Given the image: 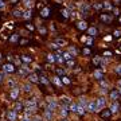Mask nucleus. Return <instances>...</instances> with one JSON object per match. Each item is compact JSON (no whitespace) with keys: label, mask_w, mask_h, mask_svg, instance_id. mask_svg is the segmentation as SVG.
Listing matches in <instances>:
<instances>
[{"label":"nucleus","mask_w":121,"mask_h":121,"mask_svg":"<svg viewBox=\"0 0 121 121\" xmlns=\"http://www.w3.org/2000/svg\"><path fill=\"white\" fill-rule=\"evenodd\" d=\"M81 52H82L83 55H90V54H91V50H90V47H86V46H83L82 50H81Z\"/></svg>","instance_id":"nucleus-27"},{"label":"nucleus","mask_w":121,"mask_h":121,"mask_svg":"<svg viewBox=\"0 0 121 121\" xmlns=\"http://www.w3.org/2000/svg\"><path fill=\"white\" fill-rule=\"evenodd\" d=\"M113 113L110 112V109H102L101 112H99V116H101V118H104V120H109L110 117H112Z\"/></svg>","instance_id":"nucleus-8"},{"label":"nucleus","mask_w":121,"mask_h":121,"mask_svg":"<svg viewBox=\"0 0 121 121\" xmlns=\"http://www.w3.org/2000/svg\"><path fill=\"white\" fill-rule=\"evenodd\" d=\"M91 62H93V65H95V66H99V63H101V58H99V56H94Z\"/></svg>","instance_id":"nucleus-36"},{"label":"nucleus","mask_w":121,"mask_h":121,"mask_svg":"<svg viewBox=\"0 0 121 121\" xmlns=\"http://www.w3.org/2000/svg\"><path fill=\"white\" fill-rule=\"evenodd\" d=\"M113 36H114V38H120V36H121V31L116 30L114 32H113Z\"/></svg>","instance_id":"nucleus-44"},{"label":"nucleus","mask_w":121,"mask_h":121,"mask_svg":"<svg viewBox=\"0 0 121 121\" xmlns=\"http://www.w3.org/2000/svg\"><path fill=\"white\" fill-rule=\"evenodd\" d=\"M94 77H95V79L101 81V79L104 78V70H101V69H95V70H94Z\"/></svg>","instance_id":"nucleus-17"},{"label":"nucleus","mask_w":121,"mask_h":121,"mask_svg":"<svg viewBox=\"0 0 121 121\" xmlns=\"http://www.w3.org/2000/svg\"><path fill=\"white\" fill-rule=\"evenodd\" d=\"M19 94H20V89H19V87L15 86V87H11V89H9V99L16 101Z\"/></svg>","instance_id":"nucleus-1"},{"label":"nucleus","mask_w":121,"mask_h":121,"mask_svg":"<svg viewBox=\"0 0 121 121\" xmlns=\"http://www.w3.org/2000/svg\"><path fill=\"white\" fill-rule=\"evenodd\" d=\"M62 56H63V59H65V60H70V59H73V55H71L70 52H67V51L63 52V54H62Z\"/></svg>","instance_id":"nucleus-31"},{"label":"nucleus","mask_w":121,"mask_h":121,"mask_svg":"<svg viewBox=\"0 0 121 121\" xmlns=\"http://www.w3.org/2000/svg\"><path fill=\"white\" fill-rule=\"evenodd\" d=\"M99 20L102 23H106V24H110L113 20V17L109 15V13H99Z\"/></svg>","instance_id":"nucleus-5"},{"label":"nucleus","mask_w":121,"mask_h":121,"mask_svg":"<svg viewBox=\"0 0 121 121\" xmlns=\"http://www.w3.org/2000/svg\"><path fill=\"white\" fill-rule=\"evenodd\" d=\"M60 121H67V120H66V118H65V120H63V118H62V120H60Z\"/></svg>","instance_id":"nucleus-58"},{"label":"nucleus","mask_w":121,"mask_h":121,"mask_svg":"<svg viewBox=\"0 0 121 121\" xmlns=\"http://www.w3.org/2000/svg\"><path fill=\"white\" fill-rule=\"evenodd\" d=\"M13 16L22 17L23 16V12H22V11H19V9H13Z\"/></svg>","instance_id":"nucleus-39"},{"label":"nucleus","mask_w":121,"mask_h":121,"mask_svg":"<svg viewBox=\"0 0 121 121\" xmlns=\"http://www.w3.org/2000/svg\"><path fill=\"white\" fill-rule=\"evenodd\" d=\"M77 108H78V105L77 104H74V102H71L70 104V112H74V113H77Z\"/></svg>","instance_id":"nucleus-37"},{"label":"nucleus","mask_w":121,"mask_h":121,"mask_svg":"<svg viewBox=\"0 0 121 121\" xmlns=\"http://www.w3.org/2000/svg\"><path fill=\"white\" fill-rule=\"evenodd\" d=\"M24 27H26L27 30H30V31H34L35 30L34 24H31V23H26V24H24Z\"/></svg>","instance_id":"nucleus-42"},{"label":"nucleus","mask_w":121,"mask_h":121,"mask_svg":"<svg viewBox=\"0 0 121 121\" xmlns=\"http://www.w3.org/2000/svg\"><path fill=\"white\" fill-rule=\"evenodd\" d=\"M47 60L54 63V62L56 60V54H48V55H47Z\"/></svg>","instance_id":"nucleus-32"},{"label":"nucleus","mask_w":121,"mask_h":121,"mask_svg":"<svg viewBox=\"0 0 121 121\" xmlns=\"http://www.w3.org/2000/svg\"><path fill=\"white\" fill-rule=\"evenodd\" d=\"M99 82H101V86L102 87H108V82H105V81H102V79H101Z\"/></svg>","instance_id":"nucleus-49"},{"label":"nucleus","mask_w":121,"mask_h":121,"mask_svg":"<svg viewBox=\"0 0 121 121\" xmlns=\"http://www.w3.org/2000/svg\"><path fill=\"white\" fill-rule=\"evenodd\" d=\"M15 110L16 112H24L26 109H24V104H23L22 101H15Z\"/></svg>","instance_id":"nucleus-13"},{"label":"nucleus","mask_w":121,"mask_h":121,"mask_svg":"<svg viewBox=\"0 0 121 121\" xmlns=\"http://www.w3.org/2000/svg\"><path fill=\"white\" fill-rule=\"evenodd\" d=\"M0 16H1V12H0Z\"/></svg>","instance_id":"nucleus-60"},{"label":"nucleus","mask_w":121,"mask_h":121,"mask_svg":"<svg viewBox=\"0 0 121 121\" xmlns=\"http://www.w3.org/2000/svg\"><path fill=\"white\" fill-rule=\"evenodd\" d=\"M19 40H20V39H19V35L17 34H12L11 35V38H9V42H11V43H19Z\"/></svg>","instance_id":"nucleus-25"},{"label":"nucleus","mask_w":121,"mask_h":121,"mask_svg":"<svg viewBox=\"0 0 121 121\" xmlns=\"http://www.w3.org/2000/svg\"><path fill=\"white\" fill-rule=\"evenodd\" d=\"M20 59H22L24 63H31V62H32V56H30V55H22V56H20Z\"/></svg>","instance_id":"nucleus-23"},{"label":"nucleus","mask_w":121,"mask_h":121,"mask_svg":"<svg viewBox=\"0 0 121 121\" xmlns=\"http://www.w3.org/2000/svg\"><path fill=\"white\" fill-rule=\"evenodd\" d=\"M23 4L27 9H31V4H32V0H23Z\"/></svg>","instance_id":"nucleus-35"},{"label":"nucleus","mask_w":121,"mask_h":121,"mask_svg":"<svg viewBox=\"0 0 121 121\" xmlns=\"http://www.w3.org/2000/svg\"><path fill=\"white\" fill-rule=\"evenodd\" d=\"M110 112L112 113H118L121 110V106H120V104H118V101H113V104H112V106H110Z\"/></svg>","instance_id":"nucleus-10"},{"label":"nucleus","mask_w":121,"mask_h":121,"mask_svg":"<svg viewBox=\"0 0 121 121\" xmlns=\"http://www.w3.org/2000/svg\"><path fill=\"white\" fill-rule=\"evenodd\" d=\"M28 79H30V82H32V83H38L39 82V77L35 73H31L30 75H28Z\"/></svg>","instance_id":"nucleus-21"},{"label":"nucleus","mask_w":121,"mask_h":121,"mask_svg":"<svg viewBox=\"0 0 121 121\" xmlns=\"http://www.w3.org/2000/svg\"><path fill=\"white\" fill-rule=\"evenodd\" d=\"M69 110H70V109L67 108V106L62 105V108H60V116H62V117H67V114H69Z\"/></svg>","instance_id":"nucleus-22"},{"label":"nucleus","mask_w":121,"mask_h":121,"mask_svg":"<svg viewBox=\"0 0 121 121\" xmlns=\"http://www.w3.org/2000/svg\"><path fill=\"white\" fill-rule=\"evenodd\" d=\"M105 104H106V99H105L104 97H99V98L97 99V110L102 109L105 106Z\"/></svg>","instance_id":"nucleus-16"},{"label":"nucleus","mask_w":121,"mask_h":121,"mask_svg":"<svg viewBox=\"0 0 121 121\" xmlns=\"http://www.w3.org/2000/svg\"><path fill=\"white\" fill-rule=\"evenodd\" d=\"M48 3H50L48 0H38V1H36V8H38L39 11H40L42 8H44V7H47V4H48Z\"/></svg>","instance_id":"nucleus-15"},{"label":"nucleus","mask_w":121,"mask_h":121,"mask_svg":"<svg viewBox=\"0 0 121 121\" xmlns=\"http://www.w3.org/2000/svg\"><path fill=\"white\" fill-rule=\"evenodd\" d=\"M3 71H5V73H15V71H16V67H15L13 63L8 62V63L3 65Z\"/></svg>","instance_id":"nucleus-4"},{"label":"nucleus","mask_w":121,"mask_h":121,"mask_svg":"<svg viewBox=\"0 0 121 121\" xmlns=\"http://www.w3.org/2000/svg\"><path fill=\"white\" fill-rule=\"evenodd\" d=\"M0 59H1V52H0Z\"/></svg>","instance_id":"nucleus-59"},{"label":"nucleus","mask_w":121,"mask_h":121,"mask_svg":"<svg viewBox=\"0 0 121 121\" xmlns=\"http://www.w3.org/2000/svg\"><path fill=\"white\" fill-rule=\"evenodd\" d=\"M113 11H114V15H116V16H118V15H120V9H118V8H114Z\"/></svg>","instance_id":"nucleus-51"},{"label":"nucleus","mask_w":121,"mask_h":121,"mask_svg":"<svg viewBox=\"0 0 121 121\" xmlns=\"http://www.w3.org/2000/svg\"><path fill=\"white\" fill-rule=\"evenodd\" d=\"M87 35H89L90 38H95V36L98 35V30H97L95 27H89V28H87Z\"/></svg>","instance_id":"nucleus-14"},{"label":"nucleus","mask_w":121,"mask_h":121,"mask_svg":"<svg viewBox=\"0 0 121 121\" xmlns=\"http://www.w3.org/2000/svg\"><path fill=\"white\" fill-rule=\"evenodd\" d=\"M116 73L118 74V75H121V65H118V66L116 67Z\"/></svg>","instance_id":"nucleus-47"},{"label":"nucleus","mask_w":121,"mask_h":121,"mask_svg":"<svg viewBox=\"0 0 121 121\" xmlns=\"http://www.w3.org/2000/svg\"><path fill=\"white\" fill-rule=\"evenodd\" d=\"M1 82H3V74L0 73V83H1Z\"/></svg>","instance_id":"nucleus-56"},{"label":"nucleus","mask_w":121,"mask_h":121,"mask_svg":"<svg viewBox=\"0 0 121 121\" xmlns=\"http://www.w3.org/2000/svg\"><path fill=\"white\" fill-rule=\"evenodd\" d=\"M55 73L58 77H65V70L63 69H60V67H58V69L55 70Z\"/></svg>","instance_id":"nucleus-34"},{"label":"nucleus","mask_w":121,"mask_h":121,"mask_svg":"<svg viewBox=\"0 0 121 121\" xmlns=\"http://www.w3.org/2000/svg\"><path fill=\"white\" fill-rule=\"evenodd\" d=\"M117 86L121 87V78H120V79H117Z\"/></svg>","instance_id":"nucleus-54"},{"label":"nucleus","mask_w":121,"mask_h":121,"mask_svg":"<svg viewBox=\"0 0 121 121\" xmlns=\"http://www.w3.org/2000/svg\"><path fill=\"white\" fill-rule=\"evenodd\" d=\"M9 3H11L12 5H15V4H17V3H19V0H9Z\"/></svg>","instance_id":"nucleus-52"},{"label":"nucleus","mask_w":121,"mask_h":121,"mask_svg":"<svg viewBox=\"0 0 121 121\" xmlns=\"http://www.w3.org/2000/svg\"><path fill=\"white\" fill-rule=\"evenodd\" d=\"M39 30H40V34H43V35L47 34V28H46V27H40Z\"/></svg>","instance_id":"nucleus-46"},{"label":"nucleus","mask_w":121,"mask_h":121,"mask_svg":"<svg viewBox=\"0 0 121 121\" xmlns=\"http://www.w3.org/2000/svg\"><path fill=\"white\" fill-rule=\"evenodd\" d=\"M56 102L55 99H47V109H50V110H55L56 109Z\"/></svg>","instance_id":"nucleus-18"},{"label":"nucleus","mask_w":121,"mask_h":121,"mask_svg":"<svg viewBox=\"0 0 121 121\" xmlns=\"http://www.w3.org/2000/svg\"><path fill=\"white\" fill-rule=\"evenodd\" d=\"M55 43L58 44V46H66V44H67V42H66L65 39L58 38V39H55Z\"/></svg>","instance_id":"nucleus-28"},{"label":"nucleus","mask_w":121,"mask_h":121,"mask_svg":"<svg viewBox=\"0 0 121 121\" xmlns=\"http://www.w3.org/2000/svg\"><path fill=\"white\" fill-rule=\"evenodd\" d=\"M32 121H44V120H43V118H42V117L36 116V117H34V118H32Z\"/></svg>","instance_id":"nucleus-48"},{"label":"nucleus","mask_w":121,"mask_h":121,"mask_svg":"<svg viewBox=\"0 0 121 121\" xmlns=\"http://www.w3.org/2000/svg\"><path fill=\"white\" fill-rule=\"evenodd\" d=\"M75 28H77V30H79V31H86L87 28H89L87 22H86V20H79V22H77Z\"/></svg>","instance_id":"nucleus-7"},{"label":"nucleus","mask_w":121,"mask_h":121,"mask_svg":"<svg viewBox=\"0 0 121 121\" xmlns=\"http://www.w3.org/2000/svg\"><path fill=\"white\" fill-rule=\"evenodd\" d=\"M17 73L20 74V77H26L27 74L30 73V70H28L27 65H24V66H22V69H20V70H17Z\"/></svg>","instance_id":"nucleus-19"},{"label":"nucleus","mask_w":121,"mask_h":121,"mask_svg":"<svg viewBox=\"0 0 121 121\" xmlns=\"http://www.w3.org/2000/svg\"><path fill=\"white\" fill-rule=\"evenodd\" d=\"M31 90H32V86H31L30 83H26V85H24V91H27V93H30Z\"/></svg>","instance_id":"nucleus-43"},{"label":"nucleus","mask_w":121,"mask_h":121,"mask_svg":"<svg viewBox=\"0 0 121 121\" xmlns=\"http://www.w3.org/2000/svg\"><path fill=\"white\" fill-rule=\"evenodd\" d=\"M7 121H17V112L15 109L7 110Z\"/></svg>","instance_id":"nucleus-3"},{"label":"nucleus","mask_w":121,"mask_h":121,"mask_svg":"<svg viewBox=\"0 0 121 121\" xmlns=\"http://www.w3.org/2000/svg\"><path fill=\"white\" fill-rule=\"evenodd\" d=\"M74 65H75V60H74V59L66 60V66H67V67H73Z\"/></svg>","instance_id":"nucleus-40"},{"label":"nucleus","mask_w":121,"mask_h":121,"mask_svg":"<svg viewBox=\"0 0 121 121\" xmlns=\"http://www.w3.org/2000/svg\"><path fill=\"white\" fill-rule=\"evenodd\" d=\"M22 17H23V19H26V20H27V19H31V17H32V11H31V9H27L26 12L23 13Z\"/></svg>","instance_id":"nucleus-26"},{"label":"nucleus","mask_w":121,"mask_h":121,"mask_svg":"<svg viewBox=\"0 0 121 121\" xmlns=\"http://www.w3.org/2000/svg\"><path fill=\"white\" fill-rule=\"evenodd\" d=\"M39 15H40V17H43V19H48V17L51 16V8L48 5L44 7V8H42L39 11Z\"/></svg>","instance_id":"nucleus-2"},{"label":"nucleus","mask_w":121,"mask_h":121,"mask_svg":"<svg viewBox=\"0 0 121 121\" xmlns=\"http://www.w3.org/2000/svg\"><path fill=\"white\" fill-rule=\"evenodd\" d=\"M69 12H67V9H65V8H62V9H59V17H60V20H67L69 19Z\"/></svg>","instance_id":"nucleus-12"},{"label":"nucleus","mask_w":121,"mask_h":121,"mask_svg":"<svg viewBox=\"0 0 121 121\" xmlns=\"http://www.w3.org/2000/svg\"><path fill=\"white\" fill-rule=\"evenodd\" d=\"M63 104H65V105H70V104H71V101H70L69 98H63V99H62V105H63Z\"/></svg>","instance_id":"nucleus-45"},{"label":"nucleus","mask_w":121,"mask_h":121,"mask_svg":"<svg viewBox=\"0 0 121 121\" xmlns=\"http://www.w3.org/2000/svg\"><path fill=\"white\" fill-rule=\"evenodd\" d=\"M51 83H54V85H56V86H62V85H63V82H62V78L58 77V75H55V77L51 79Z\"/></svg>","instance_id":"nucleus-20"},{"label":"nucleus","mask_w":121,"mask_h":121,"mask_svg":"<svg viewBox=\"0 0 121 121\" xmlns=\"http://www.w3.org/2000/svg\"><path fill=\"white\" fill-rule=\"evenodd\" d=\"M3 7H4V1H3V0H0V8H3Z\"/></svg>","instance_id":"nucleus-53"},{"label":"nucleus","mask_w":121,"mask_h":121,"mask_svg":"<svg viewBox=\"0 0 121 121\" xmlns=\"http://www.w3.org/2000/svg\"><path fill=\"white\" fill-rule=\"evenodd\" d=\"M52 117H54V110H50V109H46L43 112V118L46 121H51Z\"/></svg>","instance_id":"nucleus-9"},{"label":"nucleus","mask_w":121,"mask_h":121,"mask_svg":"<svg viewBox=\"0 0 121 121\" xmlns=\"http://www.w3.org/2000/svg\"><path fill=\"white\" fill-rule=\"evenodd\" d=\"M118 22H120V23H121V16H120V17H118Z\"/></svg>","instance_id":"nucleus-57"},{"label":"nucleus","mask_w":121,"mask_h":121,"mask_svg":"<svg viewBox=\"0 0 121 121\" xmlns=\"http://www.w3.org/2000/svg\"><path fill=\"white\" fill-rule=\"evenodd\" d=\"M28 43H30V39L27 38H20V40H19V46H26Z\"/></svg>","instance_id":"nucleus-29"},{"label":"nucleus","mask_w":121,"mask_h":121,"mask_svg":"<svg viewBox=\"0 0 121 121\" xmlns=\"http://www.w3.org/2000/svg\"><path fill=\"white\" fill-rule=\"evenodd\" d=\"M120 90L118 89H113V90L109 91V97H110V99L112 101H118L120 99Z\"/></svg>","instance_id":"nucleus-6"},{"label":"nucleus","mask_w":121,"mask_h":121,"mask_svg":"<svg viewBox=\"0 0 121 121\" xmlns=\"http://www.w3.org/2000/svg\"><path fill=\"white\" fill-rule=\"evenodd\" d=\"M87 110L89 112H95L97 110V99H91L87 104Z\"/></svg>","instance_id":"nucleus-11"},{"label":"nucleus","mask_w":121,"mask_h":121,"mask_svg":"<svg viewBox=\"0 0 121 121\" xmlns=\"http://www.w3.org/2000/svg\"><path fill=\"white\" fill-rule=\"evenodd\" d=\"M22 121H32V120H30V118H28V117H24V118H23Z\"/></svg>","instance_id":"nucleus-55"},{"label":"nucleus","mask_w":121,"mask_h":121,"mask_svg":"<svg viewBox=\"0 0 121 121\" xmlns=\"http://www.w3.org/2000/svg\"><path fill=\"white\" fill-rule=\"evenodd\" d=\"M39 82L42 83V85H44V86H46V85H50V81H48L44 75H40V77H39Z\"/></svg>","instance_id":"nucleus-24"},{"label":"nucleus","mask_w":121,"mask_h":121,"mask_svg":"<svg viewBox=\"0 0 121 121\" xmlns=\"http://www.w3.org/2000/svg\"><path fill=\"white\" fill-rule=\"evenodd\" d=\"M62 82H63V85H71V81L67 77H62Z\"/></svg>","instance_id":"nucleus-41"},{"label":"nucleus","mask_w":121,"mask_h":121,"mask_svg":"<svg viewBox=\"0 0 121 121\" xmlns=\"http://www.w3.org/2000/svg\"><path fill=\"white\" fill-rule=\"evenodd\" d=\"M93 8L94 9H97V11H101V9L104 8V4H102V3H95V4H93Z\"/></svg>","instance_id":"nucleus-33"},{"label":"nucleus","mask_w":121,"mask_h":121,"mask_svg":"<svg viewBox=\"0 0 121 121\" xmlns=\"http://www.w3.org/2000/svg\"><path fill=\"white\" fill-rule=\"evenodd\" d=\"M104 55H105V56H106V55H108V56H112L113 52H112V51H104Z\"/></svg>","instance_id":"nucleus-50"},{"label":"nucleus","mask_w":121,"mask_h":121,"mask_svg":"<svg viewBox=\"0 0 121 121\" xmlns=\"http://www.w3.org/2000/svg\"><path fill=\"white\" fill-rule=\"evenodd\" d=\"M77 113L79 114V116H85V108L81 106L79 104H78V108H77Z\"/></svg>","instance_id":"nucleus-30"},{"label":"nucleus","mask_w":121,"mask_h":121,"mask_svg":"<svg viewBox=\"0 0 121 121\" xmlns=\"http://www.w3.org/2000/svg\"><path fill=\"white\" fill-rule=\"evenodd\" d=\"M102 4H104V8H106V9H113V5L110 4V1H104Z\"/></svg>","instance_id":"nucleus-38"}]
</instances>
